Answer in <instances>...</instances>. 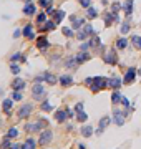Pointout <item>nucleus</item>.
I'll list each match as a JSON object with an SVG mask.
<instances>
[{
	"instance_id": "obj_1",
	"label": "nucleus",
	"mask_w": 141,
	"mask_h": 149,
	"mask_svg": "<svg viewBox=\"0 0 141 149\" xmlns=\"http://www.w3.org/2000/svg\"><path fill=\"white\" fill-rule=\"evenodd\" d=\"M108 86V80L106 78H101V76H96V78H93V83L90 85V88H91V91L93 93H98L100 89L106 88Z\"/></svg>"
},
{
	"instance_id": "obj_2",
	"label": "nucleus",
	"mask_w": 141,
	"mask_h": 149,
	"mask_svg": "<svg viewBox=\"0 0 141 149\" xmlns=\"http://www.w3.org/2000/svg\"><path fill=\"white\" fill-rule=\"evenodd\" d=\"M32 93H33V100H37V101H40V100H45V96H47V91H45V88L42 86L40 83H35V85H33V89H32Z\"/></svg>"
},
{
	"instance_id": "obj_3",
	"label": "nucleus",
	"mask_w": 141,
	"mask_h": 149,
	"mask_svg": "<svg viewBox=\"0 0 141 149\" xmlns=\"http://www.w3.org/2000/svg\"><path fill=\"white\" fill-rule=\"evenodd\" d=\"M126 114H128V111L121 113L120 109H114V111H113V123H114V124H118V126H123Z\"/></svg>"
},
{
	"instance_id": "obj_4",
	"label": "nucleus",
	"mask_w": 141,
	"mask_h": 149,
	"mask_svg": "<svg viewBox=\"0 0 141 149\" xmlns=\"http://www.w3.org/2000/svg\"><path fill=\"white\" fill-rule=\"evenodd\" d=\"M93 33V25H85L83 30H80L76 33V38L78 40H85V38H90V35Z\"/></svg>"
},
{
	"instance_id": "obj_5",
	"label": "nucleus",
	"mask_w": 141,
	"mask_h": 149,
	"mask_svg": "<svg viewBox=\"0 0 141 149\" xmlns=\"http://www.w3.org/2000/svg\"><path fill=\"white\" fill-rule=\"evenodd\" d=\"M45 124H47V121H45V119H42L40 123H33V124H27V126H25V129H27L28 133H30V131H40V129L43 128Z\"/></svg>"
},
{
	"instance_id": "obj_6",
	"label": "nucleus",
	"mask_w": 141,
	"mask_h": 149,
	"mask_svg": "<svg viewBox=\"0 0 141 149\" xmlns=\"http://www.w3.org/2000/svg\"><path fill=\"white\" fill-rule=\"evenodd\" d=\"M52 131H43L42 133V136H40V139H38V142H40L42 146H45V144H48V142L52 141Z\"/></svg>"
},
{
	"instance_id": "obj_7",
	"label": "nucleus",
	"mask_w": 141,
	"mask_h": 149,
	"mask_svg": "<svg viewBox=\"0 0 141 149\" xmlns=\"http://www.w3.org/2000/svg\"><path fill=\"white\" fill-rule=\"evenodd\" d=\"M32 113V104H23L20 109H18V118H27L28 114Z\"/></svg>"
},
{
	"instance_id": "obj_8",
	"label": "nucleus",
	"mask_w": 141,
	"mask_h": 149,
	"mask_svg": "<svg viewBox=\"0 0 141 149\" xmlns=\"http://www.w3.org/2000/svg\"><path fill=\"white\" fill-rule=\"evenodd\" d=\"M103 61H105V63H108V65H114V63H116V55H114V50L108 51V53L105 55Z\"/></svg>"
},
{
	"instance_id": "obj_9",
	"label": "nucleus",
	"mask_w": 141,
	"mask_h": 149,
	"mask_svg": "<svg viewBox=\"0 0 141 149\" xmlns=\"http://www.w3.org/2000/svg\"><path fill=\"white\" fill-rule=\"evenodd\" d=\"M60 83H61V86H72V85H73V78L68 76V74H61Z\"/></svg>"
},
{
	"instance_id": "obj_10",
	"label": "nucleus",
	"mask_w": 141,
	"mask_h": 149,
	"mask_svg": "<svg viewBox=\"0 0 141 149\" xmlns=\"http://www.w3.org/2000/svg\"><path fill=\"white\" fill-rule=\"evenodd\" d=\"M37 47L40 48V50H45V48L50 47V41L45 37H40V38H37Z\"/></svg>"
},
{
	"instance_id": "obj_11",
	"label": "nucleus",
	"mask_w": 141,
	"mask_h": 149,
	"mask_svg": "<svg viewBox=\"0 0 141 149\" xmlns=\"http://www.w3.org/2000/svg\"><path fill=\"white\" fill-rule=\"evenodd\" d=\"M14 101H15V100H3V104H2V106H3V111H5L7 114H10V113H12Z\"/></svg>"
},
{
	"instance_id": "obj_12",
	"label": "nucleus",
	"mask_w": 141,
	"mask_h": 149,
	"mask_svg": "<svg viewBox=\"0 0 141 149\" xmlns=\"http://www.w3.org/2000/svg\"><path fill=\"white\" fill-rule=\"evenodd\" d=\"M23 35H25L27 38H30V40H33V38H35L33 27H32V25H25V27H23Z\"/></svg>"
},
{
	"instance_id": "obj_13",
	"label": "nucleus",
	"mask_w": 141,
	"mask_h": 149,
	"mask_svg": "<svg viewBox=\"0 0 141 149\" xmlns=\"http://www.w3.org/2000/svg\"><path fill=\"white\" fill-rule=\"evenodd\" d=\"M134 71H136L134 68H129V70L126 71V74H125V80H123V81H125V83H133V80H134Z\"/></svg>"
},
{
	"instance_id": "obj_14",
	"label": "nucleus",
	"mask_w": 141,
	"mask_h": 149,
	"mask_svg": "<svg viewBox=\"0 0 141 149\" xmlns=\"http://www.w3.org/2000/svg\"><path fill=\"white\" fill-rule=\"evenodd\" d=\"M75 60H76V63L80 65V63H85L87 60H90V53H80V55H75Z\"/></svg>"
},
{
	"instance_id": "obj_15",
	"label": "nucleus",
	"mask_w": 141,
	"mask_h": 149,
	"mask_svg": "<svg viewBox=\"0 0 141 149\" xmlns=\"http://www.w3.org/2000/svg\"><path fill=\"white\" fill-rule=\"evenodd\" d=\"M67 118H70L67 111H57V114H55V119H57L58 123H63Z\"/></svg>"
},
{
	"instance_id": "obj_16",
	"label": "nucleus",
	"mask_w": 141,
	"mask_h": 149,
	"mask_svg": "<svg viewBox=\"0 0 141 149\" xmlns=\"http://www.w3.org/2000/svg\"><path fill=\"white\" fill-rule=\"evenodd\" d=\"M23 14L25 15H33L35 14V5L32 3V2H28L27 5L23 7Z\"/></svg>"
},
{
	"instance_id": "obj_17",
	"label": "nucleus",
	"mask_w": 141,
	"mask_h": 149,
	"mask_svg": "<svg viewBox=\"0 0 141 149\" xmlns=\"http://www.w3.org/2000/svg\"><path fill=\"white\" fill-rule=\"evenodd\" d=\"M125 14L128 15V17H129V15L133 14V0H126V2H125Z\"/></svg>"
},
{
	"instance_id": "obj_18",
	"label": "nucleus",
	"mask_w": 141,
	"mask_h": 149,
	"mask_svg": "<svg viewBox=\"0 0 141 149\" xmlns=\"http://www.w3.org/2000/svg\"><path fill=\"white\" fill-rule=\"evenodd\" d=\"M121 80L120 78H113V80H108V86H111V88H114V89H118L121 86Z\"/></svg>"
},
{
	"instance_id": "obj_19",
	"label": "nucleus",
	"mask_w": 141,
	"mask_h": 149,
	"mask_svg": "<svg viewBox=\"0 0 141 149\" xmlns=\"http://www.w3.org/2000/svg\"><path fill=\"white\" fill-rule=\"evenodd\" d=\"M91 134H93V128H91V126H88V124H85V126L81 128V136H85V137H90Z\"/></svg>"
},
{
	"instance_id": "obj_20",
	"label": "nucleus",
	"mask_w": 141,
	"mask_h": 149,
	"mask_svg": "<svg viewBox=\"0 0 141 149\" xmlns=\"http://www.w3.org/2000/svg\"><path fill=\"white\" fill-rule=\"evenodd\" d=\"M12 88H14V89H23V88H25V81L20 80V78H17V80L12 83Z\"/></svg>"
},
{
	"instance_id": "obj_21",
	"label": "nucleus",
	"mask_w": 141,
	"mask_h": 149,
	"mask_svg": "<svg viewBox=\"0 0 141 149\" xmlns=\"http://www.w3.org/2000/svg\"><path fill=\"white\" fill-rule=\"evenodd\" d=\"M53 15H55V23H60V22L63 20V17H65V12H63V10H57Z\"/></svg>"
},
{
	"instance_id": "obj_22",
	"label": "nucleus",
	"mask_w": 141,
	"mask_h": 149,
	"mask_svg": "<svg viewBox=\"0 0 141 149\" xmlns=\"http://www.w3.org/2000/svg\"><path fill=\"white\" fill-rule=\"evenodd\" d=\"M43 78H45V81H47L48 85H55V83H57V78H55L53 74H50V73H45L43 74Z\"/></svg>"
},
{
	"instance_id": "obj_23",
	"label": "nucleus",
	"mask_w": 141,
	"mask_h": 149,
	"mask_svg": "<svg viewBox=\"0 0 141 149\" xmlns=\"http://www.w3.org/2000/svg\"><path fill=\"white\" fill-rule=\"evenodd\" d=\"M108 123H110V118H101V121H100V129H98V134H100L103 129L108 126Z\"/></svg>"
},
{
	"instance_id": "obj_24",
	"label": "nucleus",
	"mask_w": 141,
	"mask_h": 149,
	"mask_svg": "<svg viewBox=\"0 0 141 149\" xmlns=\"http://www.w3.org/2000/svg\"><path fill=\"white\" fill-rule=\"evenodd\" d=\"M70 20H72V23H73V27L75 28H78L83 25V20L81 18H76V17H70Z\"/></svg>"
},
{
	"instance_id": "obj_25",
	"label": "nucleus",
	"mask_w": 141,
	"mask_h": 149,
	"mask_svg": "<svg viewBox=\"0 0 141 149\" xmlns=\"http://www.w3.org/2000/svg\"><path fill=\"white\" fill-rule=\"evenodd\" d=\"M121 98H123V96H121V93L118 91V89H116L113 95H111V101H113V103H120V101H121Z\"/></svg>"
},
{
	"instance_id": "obj_26",
	"label": "nucleus",
	"mask_w": 141,
	"mask_h": 149,
	"mask_svg": "<svg viewBox=\"0 0 141 149\" xmlns=\"http://www.w3.org/2000/svg\"><path fill=\"white\" fill-rule=\"evenodd\" d=\"M131 41H133V45H134L136 48H138V50H141V37L134 35L133 38H131Z\"/></svg>"
},
{
	"instance_id": "obj_27",
	"label": "nucleus",
	"mask_w": 141,
	"mask_h": 149,
	"mask_svg": "<svg viewBox=\"0 0 141 149\" xmlns=\"http://www.w3.org/2000/svg\"><path fill=\"white\" fill-rule=\"evenodd\" d=\"M96 15H98V12H96L93 7H88V10H87V17H88V18H95Z\"/></svg>"
},
{
	"instance_id": "obj_28",
	"label": "nucleus",
	"mask_w": 141,
	"mask_h": 149,
	"mask_svg": "<svg viewBox=\"0 0 141 149\" xmlns=\"http://www.w3.org/2000/svg\"><path fill=\"white\" fill-rule=\"evenodd\" d=\"M88 119V116H87V113H83V109L81 111H78V114H76V121H87Z\"/></svg>"
},
{
	"instance_id": "obj_29",
	"label": "nucleus",
	"mask_w": 141,
	"mask_h": 149,
	"mask_svg": "<svg viewBox=\"0 0 141 149\" xmlns=\"http://www.w3.org/2000/svg\"><path fill=\"white\" fill-rule=\"evenodd\" d=\"M126 45H128V40H125V38H120V40L116 41V48H120V50L126 48Z\"/></svg>"
},
{
	"instance_id": "obj_30",
	"label": "nucleus",
	"mask_w": 141,
	"mask_h": 149,
	"mask_svg": "<svg viewBox=\"0 0 141 149\" xmlns=\"http://www.w3.org/2000/svg\"><path fill=\"white\" fill-rule=\"evenodd\" d=\"M43 32H48V30H55V22H47L45 25H43V28H42Z\"/></svg>"
},
{
	"instance_id": "obj_31",
	"label": "nucleus",
	"mask_w": 141,
	"mask_h": 149,
	"mask_svg": "<svg viewBox=\"0 0 141 149\" xmlns=\"http://www.w3.org/2000/svg\"><path fill=\"white\" fill-rule=\"evenodd\" d=\"M18 136V131L15 128H12V129H8V133H7V137H10V139H15Z\"/></svg>"
},
{
	"instance_id": "obj_32",
	"label": "nucleus",
	"mask_w": 141,
	"mask_h": 149,
	"mask_svg": "<svg viewBox=\"0 0 141 149\" xmlns=\"http://www.w3.org/2000/svg\"><path fill=\"white\" fill-rule=\"evenodd\" d=\"M22 148H27V149L35 148V141H33V139H27V141L23 142V146H22Z\"/></svg>"
},
{
	"instance_id": "obj_33",
	"label": "nucleus",
	"mask_w": 141,
	"mask_h": 149,
	"mask_svg": "<svg viewBox=\"0 0 141 149\" xmlns=\"http://www.w3.org/2000/svg\"><path fill=\"white\" fill-rule=\"evenodd\" d=\"M75 65H78V63H76V60H75V56H73V58H70V60H67V61H65V66H67V68H73Z\"/></svg>"
},
{
	"instance_id": "obj_34",
	"label": "nucleus",
	"mask_w": 141,
	"mask_h": 149,
	"mask_svg": "<svg viewBox=\"0 0 141 149\" xmlns=\"http://www.w3.org/2000/svg\"><path fill=\"white\" fill-rule=\"evenodd\" d=\"M42 109H43V111H52V109H53V106H52L48 101H43V104H42Z\"/></svg>"
},
{
	"instance_id": "obj_35",
	"label": "nucleus",
	"mask_w": 141,
	"mask_h": 149,
	"mask_svg": "<svg viewBox=\"0 0 141 149\" xmlns=\"http://www.w3.org/2000/svg\"><path fill=\"white\" fill-rule=\"evenodd\" d=\"M78 2H80V5H81V7H85V8L91 7V0H78Z\"/></svg>"
},
{
	"instance_id": "obj_36",
	"label": "nucleus",
	"mask_w": 141,
	"mask_h": 149,
	"mask_svg": "<svg viewBox=\"0 0 141 149\" xmlns=\"http://www.w3.org/2000/svg\"><path fill=\"white\" fill-rule=\"evenodd\" d=\"M128 32H129V23L125 22V23H123V27H121V33L125 35V33H128Z\"/></svg>"
},
{
	"instance_id": "obj_37",
	"label": "nucleus",
	"mask_w": 141,
	"mask_h": 149,
	"mask_svg": "<svg viewBox=\"0 0 141 149\" xmlns=\"http://www.w3.org/2000/svg\"><path fill=\"white\" fill-rule=\"evenodd\" d=\"M14 100H15V101H20V100H22L20 89H15V91H14Z\"/></svg>"
},
{
	"instance_id": "obj_38",
	"label": "nucleus",
	"mask_w": 141,
	"mask_h": 149,
	"mask_svg": "<svg viewBox=\"0 0 141 149\" xmlns=\"http://www.w3.org/2000/svg\"><path fill=\"white\" fill-rule=\"evenodd\" d=\"M38 3H40L42 7L48 8V7H50V5H52V0H40V2H38Z\"/></svg>"
},
{
	"instance_id": "obj_39",
	"label": "nucleus",
	"mask_w": 141,
	"mask_h": 149,
	"mask_svg": "<svg viewBox=\"0 0 141 149\" xmlns=\"http://www.w3.org/2000/svg\"><path fill=\"white\" fill-rule=\"evenodd\" d=\"M111 8H113V14L118 15V10L121 8V3H113V5H111Z\"/></svg>"
},
{
	"instance_id": "obj_40",
	"label": "nucleus",
	"mask_w": 141,
	"mask_h": 149,
	"mask_svg": "<svg viewBox=\"0 0 141 149\" xmlns=\"http://www.w3.org/2000/svg\"><path fill=\"white\" fill-rule=\"evenodd\" d=\"M43 22H45V14H40L37 17V23H43Z\"/></svg>"
},
{
	"instance_id": "obj_41",
	"label": "nucleus",
	"mask_w": 141,
	"mask_h": 149,
	"mask_svg": "<svg viewBox=\"0 0 141 149\" xmlns=\"http://www.w3.org/2000/svg\"><path fill=\"white\" fill-rule=\"evenodd\" d=\"M10 68H12V73H14V74H18V73H20V68L17 66V65H12Z\"/></svg>"
},
{
	"instance_id": "obj_42",
	"label": "nucleus",
	"mask_w": 141,
	"mask_h": 149,
	"mask_svg": "<svg viewBox=\"0 0 141 149\" xmlns=\"http://www.w3.org/2000/svg\"><path fill=\"white\" fill-rule=\"evenodd\" d=\"M63 33L67 35V37H73V32H72L70 28H65V27H63Z\"/></svg>"
},
{
	"instance_id": "obj_43",
	"label": "nucleus",
	"mask_w": 141,
	"mask_h": 149,
	"mask_svg": "<svg viewBox=\"0 0 141 149\" xmlns=\"http://www.w3.org/2000/svg\"><path fill=\"white\" fill-rule=\"evenodd\" d=\"M121 103H123V106H125V108H129V101H128V98L123 96V98H121Z\"/></svg>"
},
{
	"instance_id": "obj_44",
	"label": "nucleus",
	"mask_w": 141,
	"mask_h": 149,
	"mask_svg": "<svg viewBox=\"0 0 141 149\" xmlns=\"http://www.w3.org/2000/svg\"><path fill=\"white\" fill-rule=\"evenodd\" d=\"M7 146H10V137H7L5 141L2 142V148H7Z\"/></svg>"
},
{
	"instance_id": "obj_45",
	"label": "nucleus",
	"mask_w": 141,
	"mask_h": 149,
	"mask_svg": "<svg viewBox=\"0 0 141 149\" xmlns=\"http://www.w3.org/2000/svg\"><path fill=\"white\" fill-rule=\"evenodd\" d=\"M12 60H22V56H20V53H15V55H12Z\"/></svg>"
},
{
	"instance_id": "obj_46",
	"label": "nucleus",
	"mask_w": 141,
	"mask_h": 149,
	"mask_svg": "<svg viewBox=\"0 0 141 149\" xmlns=\"http://www.w3.org/2000/svg\"><path fill=\"white\" fill-rule=\"evenodd\" d=\"M75 109H76V111H81V109H83V103H78V104L75 106Z\"/></svg>"
},
{
	"instance_id": "obj_47",
	"label": "nucleus",
	"mask_w": 141,
	"mask_h": 149,
	"mask_svg": "<svg viewBox=\"0 0 141 149\" xmlns=\"http://www.w3.org/2000/svg\"><path fill=\"white\" fill-rule=\"evenodd\" d=\"M20 33H22V30H18V28H17V30L14 32V37L17 38V37H20Z\"/></svg>"
},
{
	"instance_id": "obj_48",
	"label": "nucleus",
	"mask_w": 141,
	"mask_h": 149,
	"mask_svg": "<svg viewBox=\"0 0 141 149\" xmlns=\"http://www.w3.org/2000/svg\"><path fill=\"white\" fill-rule=\"evenodd\" d=\"M91 83H93V78H87V80H85V85H88V86H90Z\"/></svg>"
},
{
	"instance_id": "obj_49",
	"label": "nucleus",
	"mask_w": 141,
	"mask_h": 149,
	"mask_svg": "<svg viewBox=\"0 0 141 149\" xmlns=\"http://www.w3.org/2000/svg\"><path fill=\"white\" fill-rule=\"evenodd\" d=\"M47 14H48V15H50V14H55V10H53V7H52V5L47 8Z\"/></svg>"
},
{
	"instance_id": "obj_50",
	"label": "nucleus",
	"mask_w": 141,
	"mask_h": 149,
	"mask_svg": "<svg viewBox=\"0 0 141 149\" xmlns=\"http://www.w3.org/2000/svg\"><path fill=\"white\" fill-rule=\"evenodd\" d=\"M25 2H27V3H28V2H32V0H25Z\"/></svg>"
},
{
	"instance_id": "obj_51",
	"label": "nucleus",
	"mask_w": 141,
	"mask_h": 149,
	"mask_svg": "<svg viewBox=\"0 0 141 149\" xmlns=\"http://www.w3.org/2000/svg\"><path fill=\"white\" fill-rule=\"evenodd\" d=\"M140 74H141V70H140Z\"/></svg>"
}]
</instances>
